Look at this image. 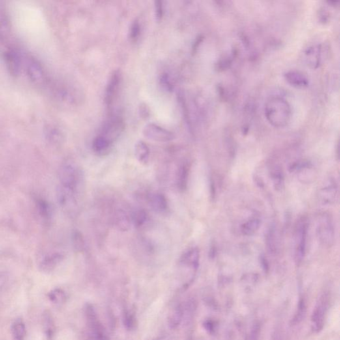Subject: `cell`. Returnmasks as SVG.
Instances as JSON below:
<instances>
[{
    "mask_svg": "<svg viewBox=\"0 0 340 340\" xmlns=\"http://www.w3.org/2000/svg\"><path fill=\"white\" fill-rule=\"evenodd\" d=\"M330 302V295L329 292H323L318 298L311 316V326L314 332L319 333L324 328Z\"/></svg>",
    "mask_w": 340,
    "mask_h": 340,
    "instance_id": "obj_5",
    "label": "cell"
},
{
    "mask_svg": "<svg viewBox=\"0 0 340 340\" xmlns=\"http://www.w3.org/2000/svg\"><path fill=\"white\" fill-rule=\"evenodd\" d=\"M64 256L61 253H54L45 256L40 264V268L44 272L53 270L63 260Z\"/></svg>",
    "mask_w": 340,
    "mask_h": 340,
    "instance_id": "obj_22",
    "label": "cell"
},
{
    "mask_svg": "<svg viewBox=\"0 0 340 340\" xmlns=\"http://www.w3.org/2000/svg\"><path fill=\"white\" fill-rule=\"evenodd\" d=\"M113 143L103 135H98L92 142V150L98 156H105L109 152Z\"/></svg>",
    "mask_w": 340,
    "mask_h": 340,
    "instance_id": "obj_25",
    "label": "cell"
},
{
    "mask_svg": "<svg viewBox=\"0 0 340 340\" xmlns=\"http://www.w3.org/2000/svg\"><path fill=\"white\" fill-rule=\"evenodd\" d=\"M307 313V305L305 299L302 298L299 300L295 313L291 320L292 326H296L304 320Z\"/></svg>",
    "mask_w": 340,
    "mask_h": 340,
    "instance_id": "obj_27",
    "label": "cell"
},
{
    "mask_svg": "<svg viewBox=\"0 0 340 340\" xmlns=\"http://www.w3.org/2000/svg\"><path fill=\"white\" fill-rule=\"evenodd\" d=\"M124 129L123 120L120 117L115 116V117H112L110 118L105 124L100 135H103L105 139L109 140L110 142L113 143V142L122 134Z\"/></svg>",
    "mask_w": 340,
    "mask_h": 340,
    "instance_id": "obj_10",
    "label": "cell"
},
{
    "mask_svg": "<svg viewBox=\"0 0 340 340\" xmlns=\"http://www.w3.org/2000/svg\"><path fill=\"white\" fill-rule=\"evenodd\" d=\"M190 164L188 162L183 163L178 169L176 176L178 188L180 191H184L188 188Z\"/></svg>",
    "mask_w": 340,
    "mask_h": 340,
    "instance_id": "obj_24",
    "label": "cell"
},
{
    "mask_svg": "<svg viewBox=\"0 0 340 340\" xmlns=\"http://www.w3.org/2000/svg\"><path fill=\"white\" fill-rule=\"evenodd\" d=\"M147 201L150 208L155 212L163 214L168 210V203L166 197L162 193H150L148 195Z\"/></svg>",
    "mask_w": 340,
    "mask_h": 340,
    "instance_id": "obj_17",
    "label": "cell"
},
{
    "mask_svg": "<svg viewBox=\"0 0 340 340\" xmlns=\"http://www.w3.org/2000/svg\"><path fill=\"white\" fill-rule=\"evenodd\" d=\"M261 333V324L259 322H255L251 327L245 340H259Z\"/></svg>",
    "mask_w": 340,
    "mask_h": 340,
    "instance_id": "obj_37",
    "label": "cell"
},
{
    "mask_svg": "<svg viewBox=\"0 0 340 340\" xmlns=\"http://www.w3.org/2000/svg\"><path fill=\"white\" fill-rule=\"evenodd\" d=\"M187 340H192V338H191V336H189L188 337V339H187Z\"/></svg>",
    "mask_w": 340,
    "mask_h": 340,
    "instance_id": "obj_47",
    "label": "cell"
},
{
    "mask_svg": "<svg viewBox=\"0 0 340 340\" xmlns=\"http://www.w3.org/2000/svg\"><path fill=\"white\" fill-rule=\"evenodd\" d=\"M216 253H217L216 247H215V245L214 244H212L210 249V253H209V256H210V259H214L215 255H216Z\"/></svg>",
    "mask_w": 340,
    "mask_h": 340,
    "instance_id": "obj_45",
    "label": "cell"
},
{
    "mask_svg": "<svg viewBox=\"0 0 340 340\" xmlns=\"http://www.w3.org/2000/svg\"><path fill=\"white\" fill-rule=\"evenodd\" d=\"M143 133L146 139L158 143H168L175 139V135L171 131L154 123L144 126Z\"/></svg>",
    "mask_w": 340,
    "mask_h": 340,
    "instance_id": "obj_7",
    "label": "cell"
},
{
    "mask_svg": "<svg viewBox=\"0 0 340 340\" xmlns=\"http://www.w3.org/2000/svg\"><path fill=\"white\" fill-rule=\"evenodd\" d=\"M49 298L55 304H60L65 302L66 294L61 289H55L49 294Z\"/></svg>",
    "mask_w": 340,
    "mask_h": 340,
    "instance_id": "obj_36",
    "label": "cell"
},
{
    "mask_svg": "<svg viewBox=\"0 0 340 340\" xmlns=\"http://www.w3.org/2000/svg\"><path fill=\"white\" fill-rule=\"evenodd\" d=\"M321 45H313L305 49L304 57L308 65L313 69L319 67L322 62Z\"/></svg>",
    "mask_w": 340,
    "mask_h": 340,
    "instance_id": "obj_15",
    "label": "cell"
},
{
    "mask_svg": "<svg viewBox=\"0 0 340 340\" xmlns=\"http://www.w3.org/2000/svg\"><path fill=\"white\" fill-rule=\"evenodd\" d=\"M316 235L323 247L330 248L335 242L333 219L330 213H319L316 216Z\"/></svg>",
    "mask_w": 340,
    "mask_h": 340,
    "instance_id": "obj_3",
    "label": "cell"
},
{
    "mask_svg": "<svg viewBox=\"0 0 340 340\" xmlns=\"http://www.w3.org/2000/svg\"><path fill=\"white\" fill-rule=\"evenodd\" d=\"M25 65L27 76L34 84L44 86L47 83V79L44 68L35 58L27 57Z\"/></svg>",
    "mask_w": 340,
    "mask_h": 340,
    "instance_id": "obj_9",
    "label": "cell"
},
{
    "mask_svg": "<svg viewBox=\"0 0 340 340\" xmlns=\"http://www.w3.org/2000/svg\"><path fill=\"white\" fill-rule=\"evenodd\" d=\"M134 154L140 163L146 164L150 158V149L147 144L143 141L138 142L134 146Z\"/></svg>",
    "mask_w": 340,
    "mask_h": 340,
    "instance_id": "obj_26",
    "label": "cell"
},
{
    "mask_svg": "<svg viewBox=\"0 0 340 340\" xmlns=\"http://www.w3.org/2000/svg\"><path fill=\"white\" fill-rule=\"evenodd\" d=\"M37 207L39 214L43 218L49 219L52 215V209L48 202L44 199H39L37 201Z\"/></svg>",
    "mask_w": 340,
    "mask_h": 340,
    "instance_id": "obj_32",
    "label": "cell"
},
{
    "mask_svg": "<svg viewBox=\"0 0 340 340\" xmlns=\"http://www.w3.org/2000/svg\"><path fill=\"white\" fill-rule=\"evenodd\" d=\"M45 137L49 143L54 144L61 143L63 141V135L59 132V130L53 128V127H49L45 131Z\"/></svg>",
    "mask_w": 340,
    "mask_h": 340,
    "instance_id": "obj_30",
    "label": "cell"
},
{
    "mask_svg": "<svg viewBox=\"0 0 340 340\" xmlns=\"http://www.w3.org/2000/svg\"><path fill=\"white\" fill-rule=\"evenodd\" d=\"M77 193L70 189L59 186L57 189V201L60 206L66 211L68 214L73 215L77 208Z\"/></svg>",
    "mask_w": 340,
    "mask_h": 340,
    "instance_id": "obj_11",
    "label": "cell"
},
{
    "mask_svg": "<svg viewBox=\"0 0 340 340\" xmlns=\"http://www.w3.org/2000/svg\"><path fill=\"white\" fill-rule=\"evenodd\" d=\"M265 244L268 253L270 255H277L279 249V242L276 225L272 224L265 234Z\"/></svg>",
    "mask_w": 340,
    "mask_h": 340,
    "instance_id": "obj_21",
    "label": "cell"
},
{
    "mask_svg": "<svg viewBox=\"0 0 340 340\" xmlns=\"http://www.w3.org/2000/svg\"><path fill=\"white\" fill-rule=\"evenodd\" d=\"M152 340H162V339H161V338H155L153 339Z\"/></svg>",
    "mask_w": 340,
    "mask_h": 340,
    "instance_id": "obj_48",
    "label": "cell"
},
{
    "mask_svg": "<svg viewBox=\"0 0 340 340\" xmlns=\"http://www.w3.org/2000/svg\"><path fill=\"white\" fill-rule=\"evenodd\" d=\"M148 220V215L144 210H135L131 215V221L134 224L135 227L141 228L146 225Z\"/></svg>",
    "mask_w": 340,
    "mask_h": 340,
    "instance_id": "obj_29",
    "label": "cell"
},
{
    "mask_svg": "<svg viewBox=\"0 0 340 340\" xmlns=\"http://www.w3.org/2000/svg\"><path fill=\"white\" fill-rule=\"evenodd\" d=\"M196 302H195L194 299H188L186 304L183 307V310H184V318H186L187 321H190L191 320H192L195 311H196Z\"/></svg>",
    "mask_w": 340,
    "mask_h": 340,
    "instance_id": "obj_31",
    "label": "cell"
},
{
    "mask_svg": "<svg viewBox=\"0 0 340 340\" xmlns=\"http://www.w3.org/2000/svg\"><path fill=\"white\" fill-rule=\"evenodd\" d=\"M141 27L139 21L135 20L131 25L130 29V38L133 42H137L141 36Z\"/></svg>",
    "mask_w": 340,
    "mask_h": 340,
    "instance_id": "obj_38",
    "label": "cell"
},
{
    "mask_svg": "<svg viewBox=\"0 0 340 340\" xmlns=\"http://www.w3.org/2000/svg\"><path fill=\"white\" fill-rule=\"evenodd\" d=\"M4 59L11 74L15 76L18 75L20 72L21 64V57L19 51L13 47H10L4 51Z\"/></svg>",
    "mask_w": 340,
    "mask_h": 340,
    "instance_id": "obj_14",
    "label": "cell"
},
{
    "mask_svg": "<svg viewBox=\"0 0 340 340\" xmlns=\"http://www.w3.org/2000/svg\"><path fill=\"white\" fill-rule=\"evenodd\" d=\"M8 281V276L6 273L0 272V288L3 287Z\"/></svg>",
    "mask_w": 340,
    "mask_h": 340,
    "instance_id": "obj_44",
    "label": "cell"
},
{
    "mask_svg": "<svg viewBox=\"0 0 340 340\" xmlns=\"http://www.w3.org/2000/svg\"><path fill=\"white\" fill-rule=\"evenodd\" d=\"M61 187L77 193L83 184V175L79 167L73 161L64 162L59 170Z\"/></svg>",
    "mask_w": 340,
    "mask_h": 340,
    "instance_id": "obj_2",
    "label": "cell"
},
{
    "mask_svg": "<svg viewBox=\"0 0 340 340\" xmlns=\"http://www.w3.org/2000/svg\"><path fill=\"white\" fill-rule=\"evenodd\" d=\"M309 225L307 217L302 216L297 220L294 228V259L297 266L302 264L305 257Z\"/></svg>",
    "mask_w": 340,
    "mask_h": 340,
    "instance_id": "obj_4",
    "label": "cell"
},
{
    "mask_svg": "<svg viewBox=\"0 0 340 340\" xmlns=\"http://www.w3.org/2000/svg\"><path fill=\"white\" fill-rule=\"evenodd\" d=\"M183 320H184L183 305L181 304L174 305L167 315V324L169 328L172 330H175L180 326Z\"/></svg>",
    "mask_w": 340,
    "mask_h": 340,
    "instance_id": "obj_20",
    "label": "cell"
},
{
    "mask_svg": "<svg viewBox=\"0 0 340 340\" xmlns=\"http://www.w3.org/2000/svg\"><path fill=\"white\" fill-rule=\"evenodd\" d=\"M260 225H261V219L255 215L247 219L242 224L241 226V232L243 235L250 236L259 231Z\"/></svg>",
    "mask_w": 340,
    "mask_h": 340,
    "instance_id": "obj_23",
    "label": "cell"
},
{
    "mask_svg": "<svg viewBox=\"0 0 340 340\" xmlns=\"http://www.w3.org/2000/svg\"><path fill=\"white\" fill-rule=\"evenodd\" d=\"M160 85L162 89L166 92H171L174 89L173 81L167 73H163L161 75L160 79Z\"/></svg>",
    "mask_w": 340,
    "mask_h": 340,
    "instance_id": "obj_34",
    "label": "cell"
},
{
    "mask_svg": "<svg viewBox=\"0 0 340 340\" xmlns=\"http://www.w3.org/2000/svg\"><path fill=\"white\" fill-rule=\"evenodd\" d=\"M85 314L88 326V333L96 340H108L106 331L101 324L93 305L87 304L85 307Z\"/></svg>",
    "mask_w": 340,
    "mask_h": 340,
    "instance_id": "obj_6",
    "label": "cell"
},
{
    "mask_svg": "<svg viewBox=\"0 0 340 340\" xmlns=\"http://www.w3.org/2000/svg\"><path fill=\"white\" fill-rule=\"evenodd\" d=\"M123 323L127 330H134L137 325V319H135L134 314L129 311L124 312Z\"/></svg>",
    "mask_w": 340,
    "mask_h": 340,
    "instance_id": "obj_35",
    "label": "cell"
},
{
    "mask_svg": "<svg viewBox=\"0 0 340 340\" xmlns=\"http://www.w3.org/2000/svg\"><path fill=\"white\" fill-rule=\"evenodd\" d=\"M121 81L122 75L120 71L117 70L114 72L108 82L106 91H105V100L108 107H111L117 98L120 85H121Z\"/></svg>",
    "mask_w": 340,
    "mask_h": 340,
    "instance_id": "obj_12",
    "label": "cell"
},
{
    "mask_svg": "<svg viewBox=\"0 0 340 340\" xmlns=\"http://www.w3.org/2000/svg\"><path fill=\"white\" fill-rule=\"evenodd\" d=\"M260 265L265 273H268L269 270V264L267 259L264 254H262L259 257Z\"/></svg>",
    "mask_w": 340,
    "mask_h": 340,
    "instance_id": "obj_41",
    "label": "cell"
},
{
    "mask_svg": "<svg viewBox=\"0 0 340 340\" xmlns=\"http://www.w3.org/2000/svg\"><path fill=\"white\" fill-rule=\"evenodd\" d=\"M72 245L73 248L77 252L83 251L85 247V240H84L83 234L79 231H74L72 233Z\"/></svg>",
    "mask_w": 340,
    "mask_h": 340,
    "instance_id": "obj_33",
    "label": "cell"
},
{
    "mask_svg": "<svg viewBox=\"0 0 340 340\" xmlns=\"http://www.w3.org/2000/svg\"><path fill=\"white\" fill-rule=\"evenodd\" d=\"M203 327L209 333H214L215 330V322L211 320H206L203 323Z\"/></svg>",
    "mask_w": 340,
    "mask_h": 340,
    "instance_id": "obj_40",
    "label": "cell"
},
{
    "mask_svg": "<svg viewBox=\"0 0 340 340\" xmlns=\"http://www.w3.org/2000/svg\"><path fill=\"white\" fill-rule=\"evenodd\" d=\"M328 4L329 5H330L331 6H333V7H337V6H338L339 4V2H328Z\"/></svg>",
    "mask_w": 340,
    "mask_h": 340,
    "instance_id": "obj_46",
    "label": "cell"
},
{
    "mask_svg": "<svg viewBox=\"0 0 340 340\" xmlns=\"http://www.w3.org/2000/svg\"><path fill=\"white\" fill-rule=\"evenodd\" d=\"M264 115L273 127L284 128L288 125L291 119V107L288 101L281 96H271L264 105Z\"/></svg>",
    "mask_w": 340,
    "mask_h": 340,
    "instance_id": "obj_1",
    "label": "cell"
},
{
    "mask_svg": "<svg viewBox=\"0 0 340 340\" xmlns=\"http://www.w3.org/2000/svg\"><path fill=\"white\" fill-rule=\"evenodd\" d=\"M200 253L197 247H192L185 251L180 259V266L196 274L199 266Z\"/></svg>",
    "mask_w": 340,
    "mask_h": 340,
    "instance_id": "obj_13",
    "label": "cell"
},
{
    "mask_svg": "<svg viewBox=\"0 0 340 340\" xmlns=\"http://www.w3.org/2000/svg\"><path fill=\"white\" fill-rule=\"evenodd\" d=\"M114 223L118 230L121 231H127L130 229L131 223V215L123 209H117L115 210L113 215Z\"/></svg>",
    "mask_w": 340,
    "mask_h": 340,
    "instance_id": "obj_19",
    "label": "cell"
},
{
    "mask_svg": "<svg viewBox=\"0 0 340 340\" xmlns=\"http://www.w3.org/2000/svg\"><path fill=\"white\" fill-rule=\"evenodd\" d=\"M12 334L14 340H24L26 335V328L22 320H16L12 326Z\"/></svg>",
    "mask_w": 340,
    "mask_h": 340,
    "instance_id": "obj_28",
    "label": "cell"
},
{
    "mask_svg": "<svg viewBox=\"0 0 340 340\" xmlns=\"http://www.w3.org/2000/svg\"><path fill=\"white\" fill-rule=\"evenodd\" d=\"M319 16L320 21H321L322 22L326 23V21H328L329 14L327 12L326 10H322V12L321 13H320Z\"/></svg>",
    "mask_w": 340,
    "mask_h": 340,
    "instance_id": "obj_43",
    "label": "cell"
},
{
    "mask_svg": "<svg viewBox=\"0 0 340 340\" xmlns=\"http://www.w3.org/2000/svg\"><path fill=\"white\" fill-rule=\"evenodd\" d=\"M337 192L338 187L336 181L332 178H328L319 189L318 199L322 205H332L337 199Z\"/></svg>",
    "mask_w": 340,
    "mask_h": 340,
    "instance_id": "obj_8",
    "label": "cell"
},
{
    "mask_svg": "<svg viewBox=\"0 0 340 340\" xmlns=\"http://www.w3.org/2000/svg\"><path fill=\"white\" fill-rule=\"evenodd\" d=\"M269 174L272 180L275 190L281 191L285 188V174L283 168L278 163H273L269 166Z\"/></svg>",
    "mask_w": 340,
    "mask_h": 340,
    "instance_id": "obj_18",
    "label": "cell"
},
{
    "mask_svg": "<svg viewBox=\"0 0 340 340\" xmlns=\"http://www.w3.org/2000/svg\"><path fill=\"white\" fill-rule=\"evenodd\" d=\"M154 9H155V15H156V18L157 20L159 21H161V19L163 18V13H164V10H163V2L161 1L155 2Z\"/></svg>",
    "mask_w": 340,
    "mask_h": 340,
    "instance_id": "obj_39",
    "label": "cell"
},
{
    "mask_svg": "<svg viewBox=\"0 0 340 340\" xmlns=\"http://www.w3.org/2000/svg\"><path fill=\"white\" fill-rule=\"evenodd\" d=\"M285 79L290 85L297 89H305L309 85V78L300 71H288L285 74Z\"/></svg>",
    "mask_w": 340,
    "mask_h": 340,
    "instance_id": "obj_16",
    "label": "cell"
},
{
    "mask_svg": "<svg viewBox=\"0 0 340 340\" xmlns=\"http://www.w3.org/2000/svg\"><path fill=\"white\" fill-rule=\"evenodd\" d=\"M270 340H283V333L280 328H277L273 333Z\"/></svg>",
    "mask_w": 340,
    "mask_h": 340,
    "instance_id": "obj_42",
    "label": "cell"
}]
</instances>
